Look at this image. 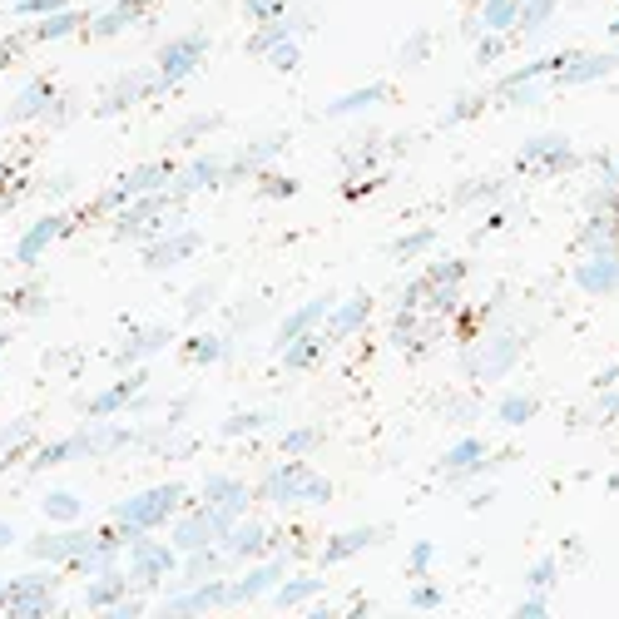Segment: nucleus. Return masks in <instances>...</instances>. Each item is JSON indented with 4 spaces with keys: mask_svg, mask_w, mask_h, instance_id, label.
Returning a JSON list of instances; mask_svg holds the SVG:
<instances>
[{
    "mask_svg": "<svg viewBox=\"0 0 619 619\" xmlns=\"http://www.w3.org/2000/svg\"><path fill=\"white\" fill-rule=\"evenodd\" d=\"M183 496H189V491H183L179 480H159V486H149V491L119 501L114 505V535H119V545H129L134 535H149V530H159V525H169L174 515H179Z\"/></svg>",
    "mask_w": 619,
    "mask_h": 619,
    "instance_id": "obj_1",
    "label": "nucleus"
},
{
    "mask_svg": "<svg viewBox=\"0 0 619 619\" xmlns=\"http://www.w3.org/2000/svg\"><path fill=\"white\" fill-rule=\"evenodd\" d=\"M124 550H129V570H124L129 585L159 589L164 575H169V570H179V550H174V545H164V540H154V530L149 535H134Z\"/></svg>",
    "mask_w": 619,
    "mask_h": 619,
    "instance_id": "obj_2",
    "label": "nucleus"
},
{
    "mask_svg": "<svg viewBox=\"0 0 619 619\" xmlns=\"http://www.w3.org/2000/svg\"><path fill=\"white\" fill-rule=\"evenodd\" d=\"M203 50H208V35L203 30H189V35H179V40L159 45V55H154V80H159V89L183 85V80L199 70Z\"/></svg>",
    "mask_w": 619,
    "mask_h": 619,
    "instance_id": "obj_3",
    "label": "nucleus"
},
{
    "mask_svg": "<svg viewBox=\"0 0 619 619\" xmlns=\"http://www.w3.org/2000/svg\"><path fill=\"white\" fill-rule=\"evenodd\" d=\"M615 64H619V55H609V50H565V60L550 70V80H545V89H575V85H599V80H609L615 75Z\"/></svg>",
    "mask_w": 619,
    "mask_h": 619,
    "instance_id": "obj_4",
    "label": "nucleus"
},
{
    "mask_svg": "<svg viewBox=\"0 0 619 619\" xmlns=\"http://www.w3.org/2000/svg\"><path fill=\"white\" fill-rule=\"evenodd\" d=\"M515 164H521L525 174H570L580 159H575V144H570L565 134H535V140L521 144Z\"/></svg>",
    "mask_w": 619,
    "mask_h": 619,
    "instance_id": "obj_5",
    "label": "nucleus"
},
{
    "mask_svg": "<svg viewBox=\"0 0 619 619\" xmlns=\"http://www.w3.org/2000/svg\"><path fill=\"white\" fill-rule=\"evenodd\" d=\"M99 545V530H89V525H60V530H45V535H35L30 540V560H80V555H89Z\"/></svg>",
    "mask_w": 619,
    "mask_h": 619,
    "instance_id": "obj_6",
    "label": "nucleus"
},
{
    "mask_svg": "<svg viewBox=\"0 0 619 619\" xmlns=\"http://www.w3.org/2000/svg\"><path fill=\"white\" fill-rule=\"evenodd\" d=\"M293 570V560H253V570H243L238 580H228V605H248V599H267L278 589V580Z\"/></svg>",
    "mask_w": 619,
    "mask_h": 619,
    "instance_id": "obj_7",
    "label": "nucleus"
},
{
    "mask_svg": "<svg viewBox=\"0 0 619 619\" xmlns=\"http://www.w3.org/2000/svg\"><path fill=\"white\" fill-rule=\"evenodd\" d=\"M372 293H352L347 302H332L327 318H322V342H347L372 322Z\"/></svg>",
    "mask_w": 619,
    "mask_h": 619,
    "instance_id": "obj_8",
    "label": "nucleus"
},
{
    "mask_svg": "<svg viewBox=\"0 0 619 619\" xmlns=\"http://www.w3.org/2000/svg\"><path fill=\"white\" fill-rule=\"evenodd\" d=\"M267 545H278V535L267 530V521H243V515L218 535V550L228 560H253V555H263Z\"/></svg>",
    "mask_w": 619,
    "mask_h": 619,
    "instance_id": "obj_9",
    "label": "nucleus"
},
{
    "mask_svg": "<svg viewBox=\"0 0 619 619\" xmlns=\"http://www.w3.org/2000/svg\"><path fill=\"white\" fill-rule=\"evenodd\" d=\"M55 580L50 575H25L15 585H0V615H45Z\"/></svg>",
    "mask_w": 619,
    "mask_h": 619,
    "instance_id": "obj_10",
    "label": "nucleus"
},
{
    "mask_svg": "<svg viewBox=\"0 0 619 619\" xmlns=\"http://www.w3.org/2000/svg\"><path fill=\"white\" fill-rule=\"evenodd\" d=\"M302 476H308V466H302L298 456H288L283 466H273L263 476V486L253 491V501H273V505H298V491H302Z\"/></svg>",
    "mask_w": 619,
    "mask_h": 619,
    "instance_id": "obj_11",
    "label": "nucleus"
},
{
    "mask_svg": "<svg viewBox=\"0 0 619 619\" xmlns=\"http://www.w3.org/2000/svg\"><path fill=\"white\" fill-rule=\"evenodd\" d=\"M218 605H228V580L224 575H208V580H193L183 595H174L169 605V615H203V609H218Z\"/></svg>",
    "mask_w": 619,
    "mask_h": 619,
    "instance_id": "obj_12",
    "label": "nucleus"
},
{
    "mask_svg": "<svg viewBox=\"0 0 619 619\" xmlns=\"http://www.w3.org/2000/svg\"><path fill=\"white\" fill-rule=\"evenodd\" d=\"M486 461H491V456H486V441H480V437H461V441H451V446H446L441 471H446V476H456V486H461V480L471 486V480L486 471Z\"/></svg>",
    "mask_w": 619,
    "mask_h": 619,
    "instance_id": "obj_13",
    "label": "nucleus"
},
{
    "mask_svg": "<svg viewBox=\"0 0 619 619\" xmlns=\"http://www.w3.org/2000/svg\"><path fill=\"white\" fill-rule=\"evenodd\" d=\"M144 382H149V367H134V372L119 377L114 386H105L99 396H89V417H95V421L119 417V411L129 406V396H140V392H144Z\"/></svg>",
    "mask_w": 619,
    "mask_h": 619,
    "instance_id": "obj_14",
    "label": "nucleus"
},
{
    "mask_svg": "<svg viewBox=\"0 0 619 619\" xmlns=\"http://www.w3.org/2000/svg\"><path fill=\"white\" fill-rule=\"evenodd\" d=\"M174 530H169V545L174 550H199V545H218V525H214V515H208V505L203 511H193V515H174Z\"/></svg>",
    "mask_w": 619,
    "mask_h": 619,
    "instance_id": "obj_15",
    "label": "nucleus"
},
{
    "mask_svg": "<svg viewBox=\"0 0 619 619\" xmlns=\"http://www.w3.org/2000/svg\"><path fill=\"white\" fill-rule=\"evenodd\" d=\"M199 243H203V238L193 233V228H179V233H169V238H149V248H144V263L164 273V267H174V263H183V258L199 253Z\"/></svg>",
    "mask_w": 619,
    "mask_h": 619,
    "instance_id": "obj_16",
    "label": "nucleus"
},
{
    "mask_svg": "<svg viewBox=\"0 0 619 619\" xmlns=\"http://www.w3.org/2000/svg\"><path fill=\"white\" fill-rule=\"evenodd\" d=\"M382 540V530L377 525H352V530H337L327 545H322V565H342V560L362 555V550H372V545Z\"/></svg>",
    "mask_w": 619,
    "mask_h": 619,
    "instance_id": "obj_17",
    "label": "nucleus"
},
{
    "mask_svg": "<svg viewBox=\"0 0 619 619\" xmlns=\"http://www.w3.org/2000/svg\"><path fill=\"white\" fill-rule=\"evenodd\" d=\"M224 164H228V159H214V154H203V159H193L183 174H174V179H169L174 203H179L183 193H199V189H214V183H224Z\"/></svg>",
    "mask_w": 619,
    "mask_h": 619,
    "instance_id": "obj_18",
    "label": "nucleus"
},
{
    "mask_svg": "<svg viewBox=\"0 0 619 619\" xmlns=\"http://www.w3.org/2000/svg\"><path fill=\"white\" fill-rule=\"evenodd\" d=\"M575 283L585 293H615L619 288V253H585L575 267Z\"/></svg>",
    "mask_w": 619,
    "mask_h": 619,
    "instance_id": "obj_19",
    "label": "nucleus"
},
{
    "mask_svg": "<svg viewBox=\"0 0 619 619\" xmlns=\"http://www.w3.org/2000/svg\"><path fill=\"white\" fill-rule=\"evenodd\" d=\"M64 228H70V218L64 214H45V218H35L30 228H25V238L15 243V263H35V258L50 248V238H60Z\"/></svg>",
    "mask_w": 619,
    "mask_h": 619,
    "instance_id": "obj_20",
    "label": "nucleus"
},
{
    "mask_svg": "<svg viewBox=\"0 0 619 619\" xmlns=\"http://www.w3.org/2000/svg\"><path fill=\"white\" fill-rule=\"evenodd\" d=\"M322 595V575H308V570H302V575H283L278 580V589H273V595H267V605L273 609H302L308 605V599H318Z\"/></svg>",
    "mask_w": 619,
    "mask_h": 619,
    "instance_id": "obj_21",
    "label": "nucleus"
},
{
    "mask_svg": "<svg viewBox=\"0 0 619 619\" xmlns=\"http://www.w3.org/2000/svg\"><path fill=\"white\" fill-rule=\"evenodd\" d=\"M89 15L85 11H75V5H60V11H50V15H40V21L30 25V40L35 45H50V40H64V35H75L80 25H85Z\"/></svg>",
    "mask_w": 619,
    "mask_h": 619,
    "instance_id": "obj_22",
    "label": "nucleus"
},
{
    "mask_svg": "<svg viewBox=\"0 0 619 619\" xmlns=\"http://www.w3.org/2000/svg\"><path fill=\"white\" fill-rule=\"evenodd\" d=\"M144 11H149V0H119L114 11H105V15H89V21H85V30L95 35V40H105V35H119V30H129V25L140 21Z\"/></svg>",
    "mask_w": 619,
    "mask_h": 619,
    "instance_id": "obj_23",
    "label": "nucleus"
},
{
    "mask_svg": "<svg viewBox=\"0 0 619 619\" xmlns=\"http://www.w3.org/2000/svg\"><path fill=\"white\" fill-rule=\"evenodd\" d=\"M327 308H332V298H312V302H302V308H293L288 318H283V327H278V347L283 342H293V337H302V332H318L322 327V318H327Z\"/></svg>",
    "mask_w": 619,
    "mask_h": 619,
    "instance_id": "obj_24",
    "label": "nucleus"
},
{
    "mask_svg": "<svg viewBox=\"0 0 619 619\" xmlns=\"http://www.w3.org/2000/svg\"><path fill=\"white\" fill-rule=\"evenodd\" d=\"M322 332H302V337H293V342H283L278 352H283V367L288 372H312L318 367V357H322Z\"/></svg>",
    "mask_w": 619,
    "mask_h": 619,
    "instance_id": "obj_25",
    "label": "nucleus"
},
{
    "mask_svg": "<svg viewBox=\"0 0 619 619\" xmlns=\"http://www.w3.org/2000/svg\"><path fill=\"white\" fill-rule=\"evenodd\" d=\"M386 99V85L382 80H372V85H357V89H347V95H337L327 105V114L332 119H342V114H367V109H377Z\"/></svg>",
    "mask_w": 619,
    "mask_h": 619,
    "instance_id": "obj_26",
    "label": "nucleus"
},
{
    "mask_svg": "<svg viewBox=\"0 0 619 619\" xmlns=\"http://www.w3.org/2000/svg\"><path fill=\"white\" fill-rule=\"evenodd\" d=\"M476 5H480V30L515 35V25H521V0H476Z\"/></svg>",
    "mask_w": 619,
    "mask_h": 619,
    "instance_id": "obj_27",
    "label": "nucleus"
},
{
    "mask_svg": "<svg viewBox=\"0 0 619 619\" xmlns=\"http://www.w3.org/2000/svg\"><path fill=\"white\" fill-rule=\"evenodd\" d=\"M124 589H129V575H124V570H114V575H109V570H99V580L85 589V605H89V609H114L119 599H124Z\"/></svg>",
    "mask_w": 619,
    "mask_h": 619,
    "instance_id": "obj_28",
    "label": "nucleus"
},
{
    "mask_svg": "<svg viewBox=\"0 0 619 619\" xmlns=\"http://www.w3.org/2000/svg\"><path fill=\"white\" fill-rule=\"evenodd\" d=\"M75 456H89V451H85V431L70 437V441H55V446H40L30 456V476H40V471H50V466H64V461H75Z\"/></svg>",
    "mask_w": 619,
    "mask_h": 619,
    "instance_id": "obj_29",
    "label": "nucleus"
},
{
    "mask_svg": "<svg viewBox=\"0 0 619 619\" xmlns=\"http://www.w3.org/2000/svg\"><path fill=\"white\" fill-rule=\"evenodd\" d=\"M174 342V332L169 327H154V332H134V337L119 347V362H144V357H154V352H164Z\"/></svg>",
    "mask_w": 619,
    "mask_h": 619,
    "instance_id": "obj_30",
    "label": "nucleus"
},
{
    "mask_svg": "<svg viewBox=\"0 0 619 619\" xmlns=\"http://www.w3.org/2000/svg\"><path fill=\"white\" fill-rule=\"evenodd\" d=\"M40 515L50 525H70V521H80V515H85V501H80L75 491H50L40 501Z\"/></svg>",
    "mask_w": 619,
    "mask_h": 619,
    "instance_id": "obj_31",
    "label": "nucleus"
},
{
    "mask_svg": "<svg viewBox=\"0 0 619 619\" xmlns=\"http://www.w3.org/2000/svg\"><path fill=\"white\" fill-rule=\"evenodd\" d=\"M134 437H140L134 427H124V421H109V427L85 431V451H89V456H99V451H119V446H129Z\"/></svg>",
    "mask_w": 619,
    "mask_h": 619,
    "instance_id": "obj_32",
    "label": "nucleus"
},
{
    "mask_svg": "<svg viewBox=\"0 0 619 619\" xmlns=\"http://www.w3.org/2000/svg\"><path fill=\"white\" fill-rule=\"evenodd\" d=\"M535 411H540V402H535L530 392H505L501 402H496V417H501L505 427H525V421H535Z\"/></svg>",
    "mask_w": 619,
    "mask_h": 619,
    "instance_id": "obj_33",
    "label": "nucleus"
},
{
    "mask_svg": "<svg viewBox=\"0 0 619 619\" xmlns=\"http://www.w3.org/2000/svg\"><path fill=\"white\" fill-rule=\"evenodd\" d=\"M421 278V288H446V283H466V263H461V258H437V263H427L417 273Z\"/></svg>",
    "mask_w": 619,
    "mask_h": 619,
    "instance_id": "obj_34",
    "label": "nucleus"
},
{
    "mask_svg": "<svg viewBox=\"0 0 619 619\" xmlns=\"http://www.w3.org/2000/svg\"><path fill=\"white\" fill-rule=\"evenodd\" d=\"M515 357H521V337H505V342H496L491 352H486V367H476V377H486V382H496L501 372H511L515 367Z\"/></svg>",
    "mask_w": 619,
    "mask_h": 619,
    "instance_id": "obj_35",
    "label": "nucleus"
},
{
    "mask_svg": "<svg viewBox=\"0 0 619 619\" xmlns=\"http://www.w3.org/2000/svg\"><path fill=\"white\" fill-rule=\"evenodd\" d=\"M431 243H437V228H411V233H402L392 243V258L396 263H411V258L431 253Z\"/></svg>",
    "mask_w": 619,
    "mask_h": 619,
    "instance_id": "obj_36",
    "label": "nucleus"
},
{
    "mask_svg": "<svg viewBox=\"0 0 619 619\" xmlns=\"http://www.w3.org/2000/svg\"><path fill=\"white\" fill-rule=\"evenodd\" d=\"M50 99H55V85H50V80H35V85L11 105V114H15V119H25V114L35 119V114H45V105H50Z\"/></svg>",
    "mask_w": 619,
    "mask_h": 619,
    "instance_id": "obj_37",
    "label": "nucleus"
},
{
    "mask_svg": "<svg viewBox=\"0 0 619 619\" xmlns=\"http://www.w3.org/2000/svg\"><path fill=\"white\" fill-rule=\"evenodd\" d=\"M263 60L273 64V70H283V75H288V70H298V64H302V45H298V35H283L278 45H267Z\"/></svg>",
    "mask_w": 619,
    "mask_h": 619,
    "instance_id": "obj_38",
    "label": "nucleus"
},
{
    "mask_svg": "<svg viewBox=\"0 0 619 619\" xmlns=\"http://www.w3.org/2000/svg\"><path fill=\"white\" fill-rule=\"evenodd\" d=\"M406 605L417 609V615H437V609L446 605V595H441V585H431V580L421 575L417 585H411V595H406Z\"/></svg>",
    "mask_w": 619,
    "mask_h": 619,
    "instance_id": "obj_39",
    "label": "nucleus"
},
{
    "mask_svg": "<svg viewBox=\"0 0 619 619\" xmlns=\"http://www.w3.org/2000/svg\"><path fill=\"white\" fill-rule=\"evenodd\" d=\"M555 580H560V555H540L530 570H525V585H530V589H545V595L555 589Z\"/></svg>",
    "mask_w": 619,
    "mask_h": 619,
    "instance_id": "obj_40",
    "label": "nucleus"
},
{
    "mask_svg": "<svg viewBox=\"0 0 619 619\" xmlns=\"http://www.w3.org/2000/svg\"><path fill=\"white\" fill-rule=\"evenodd\" d=\"M318 441H322V431L318 427H293V431H283V456H308V451H318Z\"/></svg>",
    "mask_w": 619,
    "mask_h": 619,
    "instance_id": "obj_41",
    "label": "nucleus"
},
{
    "mask_svg": "<svg viewBox=\"0 0 619 619\" xmlns=\"http://www.w3.org/2000/svg\"><path fill=\"white\" fill-rule=\"evenodd\" d=\"M437 555H441V550H437V540H417L411 550H406V575H411V580H421L431 565H437Z\"/></svg>",
    "mask_w": 619,
    "mask_h": 619,
    "instance_id": "obj_42",
    "label": "nucleus"
},
{
    "mask_svg": "<svg viewBox=\"0 0 619 619\" xmlns=\"http://www.w3.org/2000/svg\"><path fill=\"white\" fill-rule=\"evenodd\" d=\"M258 427H267V411H238V417L224 421V437L238 441V437H253Z\"/></svg>",
    "mask_w": 619,
    "mask_h": 619,
    "instance_id": "obj_43",
    "label": "nucleus"
},
{
    "mask_svg": "<svg viewBox=\"0 0 619 619\" xmlns=\"http://www.w3.org/2000/svg\"><path fill=\"white\" fill-rule=\"evenodd\" d=\"M60 5H70V0H15L5 15H11V21H40V15L60 11Z\"/></svg>",
    "mask_w": 619,
    "mask_h": 619,
    "instance_id": "obj_44",
    "label": "nucleus"
},
{
    "mask_svg": "<svg viewBox=\"0 0 619 619\" xmlns=\"http://www.w3.org/2000/svg\"><path fill=\"white\" fill-rule=\"evenodd\" d=\"M218 357H224V337H214V332H203V337H193L189 342V362H218Z\"/></svg>",
    "mask_w": 619,
    "mask_h": 619,
    "instance_id": "obj_45",
    "label": "nucleus"
},
{
    "mask_svg": "<svg viewBox=\"0 0 619 619\" xmlns=\"http://www.w3.org/2000/svg\"><path fill=\"white\" fill-rule=\"evenodd\" d=\"M258 189H263L267 199H293V193H298V179H288V174H267V169H258Z\"/></svg>",
    "mask_w": 619,
    "mask_h": 619,
    "instance_id": "obj_46",
    "label": "nucleus"
},
{
    "mask_svg": "<svg viewBox=\"0 0 619 619\" xmlns=\"http://www.w3.org/2000/svg\"><path fill=\"white\" fill-rule=\"evenodd\" d=\"M327 501H332V486L308 471V476H302V491H298V505H327Z\"/></svg>",
    "mask_w": 619,
    "mask_h": 619,
    "instance_id": "obj_47",
    "label": "nucleus"
},
{
    "mask_svg": "<svg viewBox=\"0 0 619 619\" xmlns=\"http://www.w3.org/2000/svg\"><path fill=\"white\" fill-rule=\"evenodd\" d=\"M486 105H491V95H461L456 105L446 109V124H461V119H476Z\"/></svg>",
    "mask_w": 619,
    "mask_h": 619,
    "instance_id": "obj_48",
    "label": "nucleus"
},
{
    "mask_svg": "<svg viewBox=\"0 0 619 619\" xmlns=\"http://www.w3.org/2000/svg\"><path fill=\"white\" fill-rule=\"evenodd\" d=\"M243 11H248V21H253V25H263V21H278V15H288V0H248Z\"/></svg>",
    "mask_w": 619,
    "mask_h": 619,
    "instance_id": "obj_49",
    "label": "nucleus"
},
{
    "mask_svg": "<svg viewBox=\"0 0 619 619\" xmlns=\"http://www.w3.org/2000/svg\"><path fill=\"white\" fill-rule=\"evenodd\" d=\"M505 50H511V35H501V30H486V40H480L476 60H480V64H496Z\"/></svg>",
    "mask_w": 619,
    "mask_h": 619,
    "instance_id": "obj_50",
    "label": "nucleus"
},
{
    "mask_svg": "<svg viewBox=\"0 0 619 619\" xmlns=\"http://www.w3.org/2000/svg\"><path fill=\"white\" fill-rule=\"evenodd\" d=\"M515 615H521V619H545V615H550V595H545V589H530V599L515 605Z\"/></svg>",
    "mask_w": 619,
    "mask_h": 619,
    "instance_id": "obj_51",
    "label": "nucleus"
},
{
    "mask_svg": "<svg viewBox=\"0 0 619 619\" xmlns=\"http://www.w3.org/2000/svg\"><path fill=\"white\" fill-rule=\"evenodd\" d=\"M427 50H431V35H427V30H417V35H411V40H406L402 60H406V64H417L421 55H427Z\"/></svg>",
    "mask_w": 619,
    "mask_h": 619,
    "instance_id": "obj_52",
    "label": "nucleus"
},
{
    "mask_svg": "<svg viewBox=\"0 0 619 619\" xmlns=\"http://www.w3.org/2000/svg\"><path fill=\"white\" fill-rule=\"evenodd\" d=\"M595 417L619 421V392H609V386H605V396H599V406H595Z\"/></svg>",
    "mask_w": 619,
    "mask_h": 619,
    "instance_id": "obj_53",
    "label": "nucleus"
},
{
    "mask_svg": "<svg viewBox=\"0 0 619 619\" xmlns=\"http://www.w3.org/2000/svg\"><path fill=\"white\" fill-rule=\"evenodd\" d=\"M214 124H218L214 114H203V119H193V124H189V129H183V134H179V144H189V140H199V134H208V129H214Z\"/></svg>",
    "mask_w": 619,
    "mask_h": 619,
    "instance_id": "obj_54",
    "label": "nucleus"
},
{
    "mask_svg": "<svg viewBox=\"0 0 619 619\" xmlns=\"http://www.w3.org/2000/svg\"><path fill=\"white\" fill-rule=\"evenodd\" d=\"M21 50H25V40H0V64H11Z\"/></svg>",
    "mask_w": 619,
    "mask_h": 619,
    "instance_id": "obj_55",
    "label": "nucleus"
},
{
    "mask_svg": "<svg viewBox=\"0 0 619 619\" xmlns=\"http://www.w3.org/2000/svg\"><path fill=\"white\" fill-rule=\"evenodd\" d=\"M208 302H214V288H199V293H193V298H189V312H203V308H208Z\"/></svg>",
    "mask_w": 619,
    "mask_h": 619,
    "instance_id": "obj_56",
    "label": "nucleus"
},
{
    "mask_svg": "<svg viewBox=\"0 0 619 619\" xmlns=\"http://www.w3.org/2000/svg\"><path fill=\"white\" fill-rule=\"evenodd\" d=\"M615 382H619V362L605 367V372H595V386H599V392H605V386H615Z\"/></svg>",
    "mask_w": 619,
    "mask_h": 619,
    "instance_id": "obj_57",
    "label": "nucleus"
},
{
    "mask_svg": "<svg viewBox=\"0 0 619 619\" xmlns=\"http://www.w3.org/2000/svg\"><path fill=\"white\" fill-rule=\"evenodd\" d=\"M5 545H15V530L5 521H0V550H5Z\"/></svg>",
    "mask_w": 619,
    "mask_h": 619,
    "instance_id": "obj_58",
    "label": "nucleus"
},
{
    "mask_svg": "<svg viewBox=\"0 0 619 619\" xmlns=\"http://www.w3.org/2000/svg\"><path fill=\"white\" fill-rule=\"evenodd\" d=\"M609 40H619V15H615V21H609Z\"/></svg>",
    "mask_w": 619,
    "mask_h": 619,
    "instance_id": "obj_59",
    "label": "nucleus"
},
{
    "mask_svg": "<svg viewBox=\"0 0 619 619\" xmlns=\"http://www.w3.org/2000/svg\"><path fill=\"white\" fill-rule=\"evenodd\" d=\"M5 342H11V332H5V327H0V357H5Z\"/></svg>",
    "mask_w": 619,
    "mask_h": 619,
    "instance_id": "obj_60",
    "label": "nucleus"
},
{
    "mask_svg": "<svg viewBox=\"0 0 619 619\" xmlns=\"http://www.w3.org/2000/svg\"><path fill=\"white\" fill-rule=\"evenodd\" d=\"M605 486H609V491H619V476H609V480H605Z\"/></svg>",
    "mask_w": 619,
    "mask_h": 619,
    "instance_id": "obj_61",
    "label": "nucleus"
}]
</instances>
